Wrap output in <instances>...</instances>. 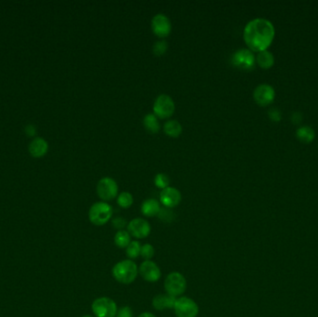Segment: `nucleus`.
<instances>
[{"label":"nucleus","mask_w":318,"mask_h":317,"mask_svg":"<svg viewBox=\"0 0 318 317\" xmlns=\"http://www.w3.org/2000/svg\"><path fill=\"white\" fill-rule=\"evenodd\" d=\"M151 27L155 35L158 37H166L172 32V22L166 14L157 13L152 18Z\"/></svg>","instance_id":"nucleus-11"},{"label":"nucleus","mask_w":318,"mask_h":317,"mask_svg":"<svg viewBox=\"0 0 318 317\" xmlns=\"http://www.w3.org/2000/svg\"><path fill=\"white\" fill-rule=\"evenodd\" d=\"M113 217V207L107 202L99 201L89 207L88 220L96 226H103Z\"/></svg>","instance_id":"nucleus-3"},{"label":"nucleus","mask_w":318,"mask_h":317,"mask_svg":"<svg viewBox=\"0 0 318 317\" xmlns=\"http://www.w3.org/2000/svg\"><path fill=\"white\" fill-rule=\"evenodd\" d=\"M164 131L171 137H179L182 132V126L179 121L170 119L164 124Z\"/></svg>","instance_id":"nucleus-18"},{"label":"nucleus","mask_w":318,"mask_h":317,"mask_svg":"<svg viewBox=\"0 0 318 317\" xmlns=\"http://www.w3.org/2000/svg\"><path fill=\"white\" fill-rule=\"evenodd\" d=\"M112 225L114 228L117 229L118 231L124 230V228L126 226H128V223L126 221V219L122 218V217H116L112 220Z\"/></svg>","instance_id":"nucleus-29"},{"label":"nucleus","mask_w":318,"mask_h":317,"mask_svg":"<svg viewBox=\"0 0 318 317\" xmlns=\"http://www.w3.org/2000/svg\"><path fill=\"white\" fill-rule=\"evenodd\" d=\"M168 50V42L166 40H157L153 46V52L155 55H163Z\"/></svg>","instance_id":"nucleus-28"},{"label":"nucleus","mask_w":318,"mask_h":317,"mask_svg":"<svg viewBox=\"0 0 318 317\" xmlns=\"http://www.w3.org/2000/svg\"><path fill=\"white\" fill-rule=\"evenodd\" d=\"M173 309L177 317H197L199 314L198 303L193 299L184 296L176 299Z\"/></svg>","instance_id":"nucleus-6"},{"label":"nucleus","mask_w":318,"mask_h":317,"mask_svg":"<svg viewBox=\"0 0 318 317\" xmlns=\"http://www.w3.org/2000/svg\"><path fill=\"white\" fill-rule=\"evenodd\" d=\"M91 309L96 317H116L118 310L116 301L108 297L96 299L91 304Z\"/></svg>","instance_id":"nucleus-5"},{"label":"nucleus","mask_w":318,"mask_h":317,"mask_svg":"<svg viewBox=\"0 0 318 317\" xmlns=\"http://www.w3.org/2000/svg\"><path fill=\"white\" fill-rule=\"evenodd\" d=\"M177 298L172 297L169 294H158L154 297L152 305L156 311H164L167 309H173L175 300Z\"/></svg>","instance_id":"nucleus-16"},{"label":"nucleus","mask_w":318,"mask_h":317,"mask_svg":"<svg viewBox=\"0 0 318 317\" xmlns=\"http://www.w3.org/2000/svg\"><path fill=\"white\" fill-rule=\"evenodd\" d=\"M142 245L139 241H131L126 249V255L129 259H135L141 256Z\"/></svg>","instance_id":"nucleus-23"},{"label":"nucleus","mask_w":318,"mask_h":317,"mask_svg":"<svg viewBox=\"0 0 318 317\" xmlns=\"http://www.w3.org/2000/svg\"><path fill=\"white\" fill-rule=\"evenodd\" d=\"M144 126L145 128L151 133H156L160 129V124L158 121V117L155 115V114L149 113L146 114L144 117Z\"/></svg>","instance_id":"nucleus-20"},{"label":"nucleus","mask_w":318,"mask_h":317,"mask_svg":"<svg viewBox=\"0 0 318 317\" xmlns=\"http://www.w3.org/2000/svg\"><path fill=\"white\" fill-rule=\"evenodd\" d=\"M28 150L32 156L39 158L48 153L49 144L44 138L35 137L30 143L28 146Z\"/></svg>","instance_id":"nucleus-15"},{"label":"nucleus","mask_w":318,"mask_h":317,"mask_svg":"<svg viewBox=\"0 0 318 317\" xmlns=\"http://www.w3.org/2000/svg\"><path fill=\"white\" fill-rule=\"evenodd\" d=\"M139 274L137 264L132 259H123L116 263L112 269L113 277L119 283L129 285L133 283Z\"/></svg>","instance_id":"nucleus-2"},{"label":"nucleus","mask_w":318,"mask_h":317,"mask_svg":"<svg viewBox=\"0 0 318 317\" xmlns=\"http://www.w3.org/2000/svg\"><path fill=\"white\" fill-rule=\"evenodd\" d=\"M139 274L149 283H155L161 277V270L155 261L145 260L139 267Z\"/></svg>","instance_id":"nucleus-12"},{"label":"nucleus","mask_w":318,"mask_h":317,"mask_svg":"<svg viewBox=\"0 0 318 317\" xmlns=\"http://www.w3.org/2000/svg\"><path fill=\"white\" fill-rule=\"evenodd\" d=\"M268 115L270 119L274 122H279L281 120V113L276 108H272L271 110H269Z\"/></svg>","instance_id":"nucleus-31"},{"label":"nucleus","mask_w":318,"mask_h":317,"mask_svg":"<svg viewBox=\"0 0 318 317\" xmlns=\"http://www.w3.org/2000/svg\"><path fill=\"white\" fill-rule=\"evenodd\" d=\"M301 119H302V115H301V113H298V112L294 113L292 116H291V121H292L293 124H295V125L300 124L301 122Z\"/></svg>","instance_id":"nucleus-33"},{"label":"nucleus","mask_w":318,"mask_h":317,"mask_svg":"<svg viewBox=\"0 0 318 317\" xmlns=\"http://www.w3.org/2000/svg\"><path fill=\"white\" fill-rule=\"evenodd\" d=\"M116 317H133V312L129 306H124L117 310Z\"/></svg>","instance_id":"nucleus-30"},{"label":"nucleus","mask_w":318,"mask_h":317,"mask_svg":"<svg viewBox=\"0 0 318 317\" xmlns=\"http://www.w3.org/2000/svg\"><path fill=\"white\" fill-rule=\"evenodd\" d=\"M161 209L160 203L155 198H148L145 200L141 206V211L145 217H155L157 216Z\"/></svg>","instance_id":"nucleus-17"},{"label":"nucleus","mask_w":318,"mask_h":317,"mask_svg":"<svg viewBox=\"0 0 318 317\" xmlns=\"http://www.w3.org/2000/svg\"><path fill=\"white\" fill-rule=\"evenodd\" d=\"M155 255V248L151 244H145L142 246L141 257L145 260H151Z\"/></svg>","instance_id":"nucleus-26"},{"label":"nucleus","mask_w":318,"mask_h":317,"mask_svg":"<svg viewBox=\"0 0 318 317\" xmlns=\"http://www.w3.org/2000/svg\"><path fill=\"white\" fill-rule=\"evenodd\" d=\"M127 229L131 236L137 239H144L149 236L151 232V225L143 218H135L128 223Z\"/></svg>","instance_id":"nucleus-10"},{"label":"nucleus","mask_w":318,"mask_h":317,"mask_svg":"<svg viewBox=\"0 0 318 317\" xmlns=\"http://www.w3.org/2000/svg\"><path fill=\"white\" fill-rule=\"evenodd\" d=\"M130 238L131 235L129 234V232L126 230H121V231H117L115 235V244L117 248L119 249H127V247L130 244Z\"/></svg>","instance_id":"nucleus-22"},{"label":"nucleus","mask_w":318,"mask_h":317,"mask_svg":"<svg viewBox=\"0 0 318 317\" xmlns=\"http://www.w3.org/2000/svg\"><path fill=\"white\" fill-rule=\"evenodd\" d=\"M296 137L298 138L301 143L310 144L314 141V139L316 137V134H315L314 129L310 128L308 126H305V127H301L297 129Z\"/></svg>","instance_id":"nucleus-21"},{"label":"nucleus","mask_w":318,"mask_h":317,"mask_svg":"<svg viewBox=\"0 0 318 317\" xmlns=\"http://www.w3.org/2000/svg\"><path fill=\"white\" fill-rule=\"evenodd\" d=\"M232 64L243 70H251L256 63V57L250 49H239L232 54Z\"/></svg>","instance_id":"nucleus-9"},{"label":"nucleus","mask_w":318,"mask_h":317,"mask_svg":"<svg viewBox=\"0 0 318 317\" xmlns=\"http://www.w3.org/2000/svg\"><path fill=\"white\" fill-rule=\"evenodd\" d=\"M82 317H92V316H90V315H86V316H83Z\"/></svg>","instance_id":"nucleus-35"},{"label":"nucleus","mask_w":318,"mask_h":317,"mask_svg":"<svg viewBox=\"0 0 318 317\" xmlns=\"http://www.w3.org/2000/svg\"><path fill=\"white\" fill-rule=\"evenodd\" d=\"M274 87L268 84L259 85L253 92V98L260 106H267L275 101Z\"/></svg>","instance_id":"nucleus-13"},{"label":"nucleus","mask_w":318,"mask_h":317,"mask_svg":"<svg viewBox=\"0 0 318 317\" xmlns=\"http://www.w3.org/2000/svg\"><path fill=\"white\" fill-rule=\"evenodd\" d=\"M164 288L167 294L175 298H179L186 291L187 282L185 277L181 273L172 272L167 275L164 281Z\"/></svg>","instance_id":"nucleus-4"},{"label":"nucleus","mask_w":318,"mask_h":317,"mask_svg":"<svg viewBox=\"0 0 318 317\" xmlns=\"http://www.w3.org/2000/svg\"><path fill=\"white\" fill-rule=\"evenodd\" d=\"M97 195L104 202L111 201L117 197L118 185L111 177H103L98 181L96 186Z\"/></svg>","instance_id":"nucleus-8"},{"label":"nucleus","mask_w":318,"mask_h":317,"mask_svg":"<svg viewBox=\"0 0 318 317\" xmlns=\"http://www.w3.org/2000/svg\"><path fill=\"white\" fill-rule=\"evenodd\" d=\"M133 196L129 193V192H122L118 196H117V199L116 202L118 204V206L122 207V208H129L130 206H132L133 204Z\"/></svg>","instance_id":"nucleus-24"},{"label":"nucleus","mask_w":318,"mask_h":317,"mask_svg":"<svg viewBox=\"0 0 318 317\" xmlns=\"http://www.w3.org/2000/svg\"><path fill=\"white\" fill-rule=\"evenodd\" d=\"M153 111L159 118H169L174 114L175 103L170 95H158L154 102Z\"/></svg>","instance_id":"nucleus-7"},{"label":"nucleus","mask_w":318,"mask_h":317,"mask_svg":"<svg viewBox=\"0 0 318 317\" xmlns=\"http://www.w3.org/2000/svg\"><path fill=\"white\" fill-rule=\"evenodd\" d=\"M138 317H156L155 315H153L152 313H149V312H145V313H142L140 316Z\"/></svg>","instance_id":"nucleus-34"},{"label":"nucleus","mask_w":318,"mask_h":317,"mask_svg":"<svg viewBox=\"0 0 318 317\" xmlns=\"http://www.w3.org/2000/svg\"><path fill=\"white\" fill-rule=\"evenodd\" d=\"M154 182H155V186L157 188L163 190V189L167 188V187L170 186L171 180H170V177L167 174H165V173H157L155 176Z\"/></svg>","instance_id":"nucleus-25"},{"label":"nucleus","mask_w":318,"mask_h":317,"mask_svg":"<svg viewBox=\"0 0 318 317\" xmlns=\"http://www.w3.org/2000/svg\"><path fill=\"white\" fill-rule=\"evenodd\" d=\"M25 130H26V133L27 134V136H30V137L34 136V135H35V133H36V128H35V126L33 125V124L26 125Z\"/></svg>","instance_id":"nucleus-32"},{"label":"nucleus","mask_w":318,"mask_h":317,"mask_svg":"<svg viewBox=\"0 0 318 317\" xmlns=\"http://www.w3.org/2000/svg\"><path fill=\"white\" fill-rule=\"evenodd\" d=\"M158 218H160L164 222H172L174 219V213L172 210V208H168V207H161L159 213H158Z\"/></svg>","instance_id":"nucleus-27"},{"label":"nucleus","mask_w":318,"mask_h":317,"mask_svg":"<svg viewBox=\"0 0 318 317\" xmlns=\"http://www.w3.org/2000/svg\"><path fill=\"white\" fill-rule=\"evenodd\" d=\"M273 24L263 18H256L250 21L244 28V40L252 52L267 51L275 37Z\"/></svg>","instance_id":"nucleus-1"},{"label":"nucleus","mask_w":318,"mask_h":317,"mask_svg":"<svg viewBox=\"0 0 318 317\" xmlns=\"http://www.w3.org/2000/svg\"><path fill=\"white\" fill-rule=\"evenodd\" d=\"M256 62L262 69H270L275 63L274 55L268 51L258 52L256 57Z\"/></svg>","instance_id":"nucleus-19"},{"label":"nucleus","mask_w":318,"mask_h":317,"mask_svg":"<svg viewBox=\"0 0 318 317\" xmlns=\"http://www.w3.org/2000/svg\"><path fill=\"white\" fill-rule=\"evenodd\" d=\"M159 200H160V203L165 207L173 208L181 203V192L175 187L169 186L167 188L161 190L159 195Z\"/></svg>","instance_id":"nucleus-14"}]
</instances>
